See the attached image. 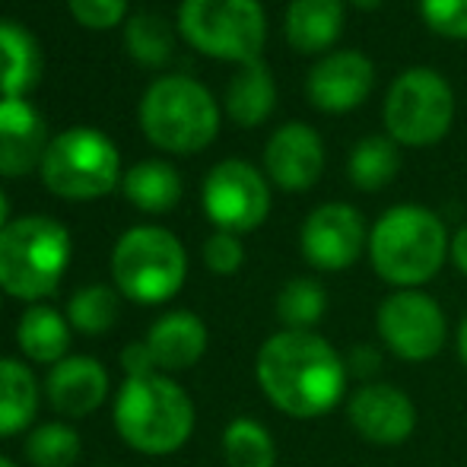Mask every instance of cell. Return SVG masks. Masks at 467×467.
Returning <instances> with one entry per match:
<instances>
[{
  "label": "cell",
  "instance_id": "1",
  "mask_svg": "<svg viewBox=\"0 0 467 467\" xmlns=\"http://www.w3.org/2000/svg\"><path fill=\"white\" fill-rule=\"evenodd\" d=\"M265 398L293 420H318L347 391V359L315 331H277L254 359Z\"/></svg>",
  "mask_w": 467,
  "mask_h": 467
},
{
  "label": "cell",
  "instance_id": "2",
  "mask_svg": "<svg viewBox=\"0 0 467 467\" xmlns=\"http://www.w3.org/2000/svg\"><path fill=\"white\" fill-rule=\"evenodd\" d=\"M449 229L420 203H398L385 210L369 229L372 271L398 289H417L442 271L449 258Z\"/></svg>",
  "mask_w": 467,
  "mask_h": 467
},
{
  "label": "cell",
  "instance_id": "3",
  "mask_svg": "<svg viewBox=\"0 0 467 467\" xmlns=\"http://www.w3.org/2000/svg\"><path fill=\"white\" fill-rule=\"evenodd\" d=\"M115 430L134 451L172 455L194 432V404L162 372L128 379L115 398Z\"/></svg>",
  "mask_w": 467,
  "mask_h": 467
},
{
  "label": "cell",
  "instance_id": "4",
  "mask_svg": "<svg viewBox=\"0 0 467 467\" xmlns=\"http://www.w3.org/2000/svg\"><path fill=\"white\" fill-rule=\"evenodd\" d=\"M140 128L166 153H201L220 134V105L194 77L169 74L143 93Z\"/></svg>",
  "mask_w": 467,
  "mask_h": 467
},
{
  "label": "cell",
  "instance_id": "5",
  "mask_svg": "<svg viewBox=\"0 0 467 467\" xmlns=\"http://www.w3.org/2000/svg\"><path fill=\"white\" fill-rule=\"evenodd\" d=\"M70 233L51 216H19L0 233V289L26 302L55 293L70 265Z\"/></svg>",
  "mask_w": 467,
  "mask_h": 467
},
{
  "label": "cell",
  "instance_id": "6",
  "mask_svg": "<svg viewBox=\"0 0 467 467\" xmlns=\"http://www.w3.org/2000/svg\"><path fill=\"white\" fill-rule=\"evenodd\" d=\"M188 277L185 245L162 226H134L111 252V280L118 293L140 306L169 302Z\"/></svg>",
  "mask_w": 467,
  "mask_h": 467
},
{
  "label": "cell",
  "instance_id": "7",
  "mask_svg": "<svg viewBox=\"0 0 467 467\" xmlns=\"http://www.w3.org/2000/svg\"><path fill=\"white\" fill-rule=\"evenodd\" d=\"M182 38L216 61H258L267 42V16L258 0H182Z\"/></svg>",
  "mask_w": 467,
  "mask_h": 467
},
{
  "label": "cell",
  "instance_id": "8",
  "mask_svg": "<svg viewBox=\"0 0 467 467\" xmlns=\"http://www.w3.org/2000/svg\"><path fill=\"white\" fill-rule=\"evenodd\" d=\"M385 130L398 147L423 150L439 143L455 121V93L432 67H407L394 77L381 102Z\"/></svg>",
  "mask_w": 467,
  "mask_h": 467
},
{
  "label": "cell",
  "instance_id": "9",
  "mask_svg": "<svg viewBox=\"0 0 467 467\" xmlns=\"http://www.w3.org/2000/svg\"><path fill=\"white\" fill-rule=\"evenodd\" d=\"M38 172L45 188L64 201H96L121 182V156L102 130L70 128L48 143Z\"/></svg>",
  "mask_w": 467,
  "mask_h": 467
},
{
  "label": "cell",
  "instance_id": "10",
  "mask_svg": "<svg viewBox=\"0 0 467 467\" xmlns=\"http://www.w3.org/2000/svg\"><path fill=\"white\" fill-rule=\"evenodd\" d=\"M381 344L404 363H430L449 337L442 306L423 289H394L375 312Z\"/></svg>",
  "mask_w": 467,
  "mask_h": 467
},
{
  "label": "cell",
  "instance_id": "11",
  "mask_svg": "<svg viewBox=\"0 0 467 467\" xmlns=\"http://www.w3.org/2000/svg\"><path fill=\"white\" fill-rule=\"evenodd\" d=\"M203 213L220 233H254L271 213L267 179L245 160H223L203 179Z\"/></svg>",
  "mask_w": 467,
  "mask_h": 467
},
{
  "label": "cell",
  "instance_id": "12",
  "mask_svg": "<svg viewBox=\"0 0 467 467\" xmlns=\"http://www.w3.org/2000/svg\"><path fill=\"white\" fill-rule=\"evenodd\" d=\"M302 258L315 267V271L337 274L347 271L359 261V254L369 248V229L366 220L353 203L331 201L315 207L306 216L299 233Z\"/></svg>",
  "mask_w": 467,
  "mask_h": 467
},
{
  "label": "cell",
  "instance_id": "13",
  "mask_svg": "<svg viewBox=\"0 0 467 467\" xmlns=\"http://www.w3.org/2000/svg\"><path fill=\"white\" fill-rule=\"evenodd\" d=\"M347 420L363 442L394 449V445H404L417 430V404L398 385L369 381L350 394Z\"/></svg>",
  "mask_w": 467,
  "mask_h": 467
},
{
  "label": "cell",
  "instance_id": "14",
  "mask_svg": "<svg viewBox=\"0 0 467 467\" xmlns=\"http://www.w3.org/2000/svg\"><path fill=\"white\" fill-rule=\"evenodd\" d=\"M375 87V64L363 51H327L306 77V96L318 111L344 115L363 105Z\"/></svg>",
  "mask_w": 467,
  "mask_h": 467
},
{
  "label": "cell",
  "instance_id": "15",
  "mask_svg": "<svg viewBox=\"0 0 467 467\" xmlns=\"http://www.w3.org/2000/svg\"><path fill=\"white\" fill-rule=\"evenodd\" d=\"M265 172L283 191H308L325 172V143L315 128L286 121L265 147Z\"/></svg>",
  "mask_w": 467,
  "mask_h": 467
},
{
  "label": "cell",
  "instance_id": "16",
  "mask_svg": "<svg viewBox=\"0 0 467 467\" xmlns=\"http://www.w3.org/2000/svg\"><path fill=\"white\" fill-rule=\"evenodd\" d=\"M48 124L26 99H0V175L19 179L42 169L48 150Z\"/></svg>",
  "mask_w": 467,
  "mask_h": 467
},
{
  "label": "cell",
  "instance_id": "17",
  "mask_svg": "<svg viewBox=\"0 0 467 467\" xmlns=\"http://www.w3.org/2000/svg\"><path fill=\"white\" fill-rule=\"evenodd\" d=\"M45 394L61 417H89L109 394V372L93 357H67L51 366L45 379Z\"/></svg>",
  "mask_w": 467,
  "mask_h": 467
},
{
  "label": "cell",
  "instance_id": "18",
  "mask_svg": "<svg viewBox=\"0 0 467 467\" xmlns=\"http://www.w3.org/2000/svg\"><path fill=\"white\" fill-rule=\"evenodd\" d=\"M147 347L160 372H185L207 353V325L194 312H166L153 321Z\"/></svg>",
  "mask_w": 467,
  "mask_h": 467
},
{
  "label": "cell",
  "instance_id": "19",
  "mask_svg": "<svg viewBox=\"0 0 467 467\" xmlns=\"http://www.w3.org/2000/svg\"><path fill=\"white\" fill-rule=\"evenodd\" d=\"M344 0H289L283 32L299 55H327L344 36Z\"/></svg>",
  "mask_w": 467,
  "mask_h": 467
},
{
  "label": "cell",
  "instance_id": "20",
  "mask_svg": "<svg viewBox=\"0 0 467 467\" xmlns=\"http://www.w3.org/2000/svg\"><path fill=\"white\" fill-rule=\"evenodd\" d=\"M42 77V48L26 26L0 16V99H23Z\"/></svg>",
  "mask_w": 467,
  "mask_h": 467
},
{
  "label": "cell",
  "instance_id": "21",
  "mask_svg": "<svg viewBox=\"0 0 467 467\" xmlns=\"http://www.w3.org/2000/svg\"><path fill=\"white\" fill-rule=\"evenodd\" d=\"M274 105H277V83L267 64L261 57L239 64L226 87V115L239 128H258L271 118Z\"/></svg>",
  "mask_w": 467,
  "mask_h": 467
},
{
  "label": "cell",
  "instance_id": "22",
  "mask_svg": "<svg viewBox=\"0 0 467 467\" xmlns=\"http://www.w3.org/2000/svg\"><path fill=\"white\" fill-rule=\"evenodd\" d=\"M16 344L32 363H61L70 353V321L48 306H32L16 325Z\"/></svg>",
  "mask_w": 467,
  "mask_h": 467
},
{
  "label": "cell",
  "instance_id": "23",
  "mask_svg": "<svg viewBox=\"0 0 467 467\" xmlns=\"http://www.w3.org/2000/svg\"><path fill=\"white\" fill-rule=\"evenodd\" d=\"M121 188L124 197L143 213H169L182 201V175L162 160L137 162L124 172Z\"/></svg>",
  "mask_w": 467,
  "mask_h": 467
},
{
  "label": "cell",
  "instance_id": "24",
  "mask_svg": "<svg viewBox=\"0 0 467 467\" xmlns=\"http://www.w3.org/2000/svg\"><path fill=\"white\" fill-rule=\"evenodd\" d=\"M38 413V381L19 359H0V436H16Z\"/></svg>",
  "mask_w": 467,
  "mask_h": 467
},
{
  "label": "cell",
  "instance_id": "25",
  "mask_svg": "<svg viewBox=\"0 0 467 467\" xmlns=\"http://www.w3.org/2000/svg\"><path fill=\"white\" fill-rule=\"evenodd\" d=\"M398 172H400V153H398V143L388 134L363 137L350 150V160H347V175H350L353 188L359 191H381L385 185H391Z\"/></svg>",
  "mask_w": 467,
  "mask_h": 467
},
{
  "label": "cell",
  "instance_id": "26",
  "mask_svg": "<svg viewBox=\"0 0 467 467\" xmlns=\"http://www.w3.org/2000/svg\"><path fill=\"white\" fill-rule=\"evenodd\" d=\"M223 458H226V467H274L277 445L267 426H261L258 420L235 417L223 432Z\"/></svg>",
  "mask_w": 467,
  "mask_h": 467
},
{
  "label": "cell",
  "instance_id": "27",
  "mask_svg": "<svg viewBox=\"0 0 467 467\" xmlns=\"http://www.w3.org/2000/svg\"><path fill=\"white\" fill-rule=\"evenodd\" d=\"M327 312V293L318 280L296 277L277 293V318L283 331H315Z\"/></svg>",
  "mask_w": 467,
  "mask_h": 467
},
{
  "label": "cell",
  "instance_id": "28",
  "mask_svg": "<svg viewBox=\"0 0 467 467\" xmlns=\"http://www.w3.org/2000/svg\"><path fill=\"white\" fill-rule=\"evenodd\" d=\"M67 321L80 334H105L118 321V293L105 283H89L67 299Z\"/></svg>",
  "mask_w": 467,
  "mask_h": 467
},
{
  "label": "cell",
  "instance_id": "29",
  "mask_svg": "<svg viewBox=\"0 0 467 467\" xmlns=\"http://www.w3.org/2000/svg\"><path fill=\"white\" fill-rule=\"evenodd\" d=\"M124 42L134 61L147 64V67H162L172 57V29L160 13H137L124 29Z\"/></svg>",
  "mask_w": 467,
  "mask_h": 467
},
{
  "label": "cell",
  "instance_id": "30",
  "mask_svg": "<svg viewBox=\"0 0 467 467\" xmlns=\"http://www.w3.org/2000/svg\"><path fill=\"white\" fill-rule=\"evenodd\" d=\"M80 451V436L67 423H45L26 439V458L36 467H74Z\"/></svg>",
  "mask_w": 467,
  "mask_h": 467
},
{
  "label": "cell",
  "instance_id": "31",
  "mask_svg": "<svg viewBox=\"0 0 467 467\" xmlns=\"http://www.w3.org/2000/svg\"><path fill=\"white\" fill-rule=\"evenodd\" d=\"M426 29L451 42H467V0H420Z\"/></svg>",
  "mask_w": 467,
  "mask_h": 467
},
{
  "label": "cell",
  "instance_id": "32",
  "mask_svg": "<svg viewBox=\"0 0 467 467\" xmlns=\"http://www.w3.org/2000/svg\"><path fill=\"white\" fill-rule=\"evenodd\" d=\"M70 16L83 26V29H115L128 13V0H67Z\"/></svg>",
  "mask_w": 467,
  "mask_h": 467
},
{
  "label": "cell",
  "instance_id": "33",
  "mask_svg": "<svg viewBox=\"0 0 467 467\" xmlns=\"http://www.w3.org/2000/svg\"><path fill=\"white\" fill-rule=\"evenodd\" d=\"M242 261H245V248H242L239 235L220 233V229H216V233L203 242V265L213 274H220V277L235 274L242 267Z\"/></svg>",
  "mask_w": 467,
  "mask_h": 467
},
{
  "label": "cell",
  "instance_id": "34",
  "mask_svg": "<svg viewBox=\"0 0 467 467\" xmlns=\"http://www.w3.org/2000/svg\"><path fill=\"white\" fill-rule=\"evenodd\" d=\"M121 366H124V372H128V379H143V375L160 372L156 369V359H153V353H150L147 340H134V344L124 347Z\"/></svg>",
  "mask_w": 467,
  "mask_h": 467
},
{
  "label": "cell",
  "instance_id": "35",
  "mask_svg": "<svg viewBox=\"0 0 467 467\" xmlns=\"http://www.w3.org/2000/svg\"><path fill=\"white\" fill-rule=\"evenodd\" d=\"M381 357L372 350V347H357V350L350 353V359H347V372L350 375H372L379 369Z\"/></svg>",
  "mask_w": 467,
  "mask_h": 467
},
{
  "label": "cell",
  "instance_id": "36",
  "mask_svg": "<svg viewBox=\"0 0 467 467\" xmlns=\"http://www.w3.org/2000/svg\"><path fill=\"white\" fill-rule=\"evenodd\" d=\"M449 258H451V265L458 267V271L467 277V223L462 229H458L455 235H451V248H449Z\"/></svg>",
  "mask_w": 467,
  "mask_h": 467
},
{
  "label": "cell",
  "instance_id": "37",
  "mask_svg": "<svg viewBox=\"0 0 467 467\" xmlns=\"http://www.w3.org/2000/svg\"><path fill=\"white\" fill-rule=\"evenodd\" d=\"M455 347H458V359H462V366L467 369V315L462 318V325H458V334H455Z\"/></svg>",
  "mask_w": 467,
  "mask_h": 467
},
{
  "label": "cell",
  "instance_id": "38",
  "mask_svg": "<svg viewBox=\"0 0 467 467\" xmlns=\"http://www.w3.org/2000/svg\"><path fill=\"white\" fill-rule=\"evenodd\" d=\"M347 4H353L357 10H379L381 0H347Z\"/></svg>",
  "mask_w": 467,
  "mask_h": 467
},
{
  "label": "cell",
  "instance_id": "39",
  "mask_svg": "<svg viewBox=\"0 0 467 467\" xmlns=\"http://www.w3.org/2000/svg\"><path fill=\"white\" fill-rule=\"evenodd\" d=\"M6 213H10V203H6L4 191H0V233L6 229Z\"/></svg>",
  "mask_w": 467,
  "mask_h": 467
},
{
  "label": "cell",
  "instance_id": "40",
  "mask_svg": "<svg viewBox=\"0 0 467 467\" xmlns=\"http://www.w3.org/2000/svg\"><path fill=\"white\" fill-rule=\"evenodd\" d=\"M0 467H19V464H13L10 458H4V455H0Z\"/></svg>",
  "mask_w": 467,
  "mask_h": 467
}]
</instances>
